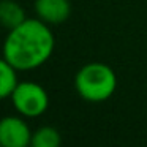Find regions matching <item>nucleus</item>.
<instances>
[{"label": "nucleus", "instance_id": "nucleus-1", "mask_svg": "<svg viewBox=\"0 0 147 147\" xmlns=\"http://www.w3.org/2000/svg\"><path fill=\"white\" fill-rule=\"evenodd\" d=\"M55 51V35L51 26L40 18H27L8 30L2 46V55L18 71L41 68Z\"/></svg>", "mask_w": 147, "mask_h": 147}, {"label": "nucleus", "instance_id": "nucleus-3", "mask_svg": "<svg viewBox=\"0 0 147 147\" xmlns=\"http://www.w3.org/2000/svg\"><path fill=\"white\" fill-rule=\"evenodd\" d=\"M14 111L26 119L41 117L49 108V93L35 81H19L10 96Z\"/></svg>", "mask_w": 147, "mask_h": 147}, {"label": "nucleus", "instance_id": "nucleus-7", "mask_svg": "<svg viewBox=\"0 0 147 147\" xmlns=\"http://www.w3.org/2000/svg\"><path fill=\"white\" fill-rule=\"evenodd\" d=\"M19 71L2 55L0 57V101L11 96L13 90L16 89L19 78Z\"/></svg>", "mask_w": 147, "mask_h": 147}, {"label": "nucleus", "instance_id": "nucleus-8", "mask_svg": "<svg viewBox=\"0 0 147 147\" xmlns=\"http://www.w3.org/2000/svg\"><path fill=\"white\" fill-rule=\"evenodd\" d=\"M29 147H62V136L52 125H41L33 130Z\"/></svg>", "mask_w": 147, "mask_h": 147}, {"label": "nucleus", "instance_id": "nucleus-2", "mask_svg": "<svg viewBox=\"0 0 147 147\" xmlns=\"http://www.w3.org/2000/svg\"><path fill=\"white\" fill-rule=\"evenodd\" d=\"M117 86V74L105 62H89L74 74V90L89 103L108 101L115 93Z\"/></svg>", "mask_w": 147, "mask_h": 147}, {"label": "nucleus", "instance_id": "nucleus-9", "mask_svg": "<svg viewBox=\"0 0 147 147\" xmlns=\"http://www.w3.org/2000/svg\"><path fill=\"white\" fill-rule=\"evenodd\" d=\"M0 147H2V146H0Z\"/></svg>", "mask_w": 147, "mask_h": 147}, {"label": "nucleus", "instance_id": "nucleus-6", "mask_svg": "<svg viewBox=\"0 0 147 147\" xmlns=\"http://www.w3.org/2000/svg\"><path fill=\"white\" fill-rule=\"evenodd\" d=\"M27 19L22 5L16 0H0V26L7 30L14 29Z\"/></svg>", "mask_w": 147, "mask_h": 147}, {"label": "nucleus", "instance_id": "nucleus-4", "mask_svg": "<svg viewBox=\"0 0 147 147\" xmlns=\"http://www.w3.org/2000/svg\"><path fill=\"white\" fill-rule=\"evenodd\" d=\"M32 128L26 117L10 114L0 119V146L2 147H29Z\"/></svg>", "mask_w": 147, "mask_h": 147}, {"label": "nucleus", "instance_id": "nucleus-5", "mask_svg": "<svg viewBox=\"0 0 147 147\" xmlns=\"http://www.w3.org/2000/svg\"><path fill=\"white\" fill-rule=\"evenodd\" d=\"M36 18L49 26H59L65 22L71 14L70 0H35L33 3Z\"/></svg>", "mask_w": 147, "mask_h": 147}]
</instances>
